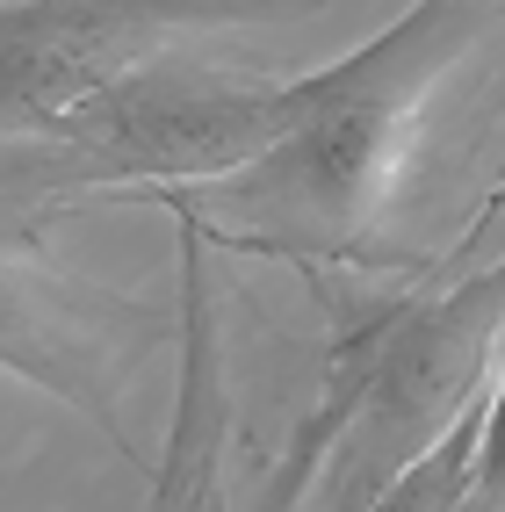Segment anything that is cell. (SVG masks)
<instances>
[{"instance_id":"8992f818","label":"cell","mask_w":505,"mask_h":512,"mask_svg":"<svg viewBox=\"0 0 505 512\" xmlns=\"http://www.w3.org/2000/svg\"><path fill=\"white\" fill-rule=\"evenodd\" d=\"M469 512H505V368L484 412V440H477V476H469Z\"/></svg>"},{"instance_id":"6da1fadb","label":"cell","mask_w":505,"mask_h":512,"mask_svg":"<svg viewBox=\"0 0 505 512\" xmlns=\"http://www.w3.org/2000/svg\"><path fill=\"white\" fill-rule=\"evenodd\" d=\"M498 0H412L383 37L296 80V123L260 166L210 188L275 253H354L390 174L412 152L455 58L491 29Z\"/></svg>"},{"instance_id":"277c9868","label":"cell","mask_w":505,"mask_h":512,"mask_svg":"<svg viewBox=\"0 0 505 512\" xmlns=\"http://www.w3.org/2000/svg\"><path fill=\"white\" fill-rule=\"evenodd\" d=\"M181 210V397H174V433L145 512H224V433H231V383H224V339L210 311V275H202V224Z\"/></svg>"},{"instance_id":"7a4b0ae2","label":"cell","mask_w":505,"mask_h":512,"mask_svg":"<svg viewBox=\"0 0 505 512\" xmlns=\"http://www.w3.org/2000/svg\"><path fill=\"white\" fill-rule=\"evenodd\" d=\"M296 123V80L239 87L217 73L145 65L37 130H8V231L51 210L58 195L94 188H217L260 166Z\"/></svg>"},{"instance_id":"5b68a950","label":"cell","mask_w":505,"mask_h":512,"mask_svg":"<svg viewBox=\"0 0 505 512\" xmlns=\"http://www.w3.org/2000/svg\"><path fill=\"white\" fill-rule=\"evenodd\" d=\"M491 267H505V166H498V181L484 195V210L477 224H469L455 238V253H448V275L441 282H462V275H491Z\"/></svg>"},{"instance_id":"52a82bcc","label":"cell","mask_w":505,"mask_h":512,"mask_svg":"<svg viewBox=\"0 0 505 512\" xmlns=\"http://www.w3.org/2000/svg\"><path fill=\"white\" fill-rule=\"evenodd\" d=\"M462 512H469V505H462Z\"/></svg>"},{"instance_id":"3957f363","label":"cell","mask_w":505,"mask_h":512,"mask_svg":"<svg viewBox=\"0 0 505 512\" xmlns=\"http://www.w3.org/2000/svg\"><path fill=\"white\" fill-rule=\"evenodd\" d=\"M318 0H8L0 15V87L8 130H37L44 116L116 87L145 65H174L195 37L275 29Z\"/></svg>"}]
</instances>
